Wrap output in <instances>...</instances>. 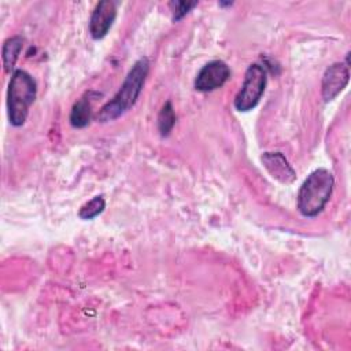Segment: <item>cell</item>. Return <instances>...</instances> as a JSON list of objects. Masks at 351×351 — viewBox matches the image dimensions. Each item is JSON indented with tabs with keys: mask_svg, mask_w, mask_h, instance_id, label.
I'll use <instances>...</instances> for the list:
<instances>
[{
	"mask_svg": "<svg viewBox=\"0 0 351 351\" xmlns=\"http://www.w3.org/2000/svg\"><path fill=\"white\" fill-rule=\"evenodd\" d=\"M335 180L329 170H314L302 184L298 192V210L302 215L313 218L318 215L330 199Z\"/></svg>",
	"mask_w": 351,
	"mask_h": 351,
	"instance_id": "3",
	"label": "cell"
},
{
	"mask_svg": "<svg viewBox=\"0 0 351 351\" xmlns=\"http://www.w3.org/2000/svg\"><path fill=\"white\" fill-rule=\"evenodd\" d=\"M261 160L267 173L278 182L288 185L295 181L296 173L281 152H265Z\"/></svg>",
	"mask_w": 351,
	"mask_h": 351,
	"instance_id": "8",
	"label": "cell"
},
{
	"mask_svg": "<svg viewBox=\"0 0 351 351\" xmlns=\"http://www.w3.org/2000/svg\"><path fill=\"white\" fill-rule=\"evenodd\" d=\"M266 81H267V77L263 66H261L259 63H254L248 66L241 89L239 90L233 101L234 108L237 111L245 112L256 107V104L263 96Z\"/></svg>",
	"mask_w": 351,
	"mask_h": 351,
	"instance_id": "4",
	"label": "cell"
},
{
	"mask_svg": "<svg viewBox=\"0 0 351 351\" xmlns=\"http://www.w3.org/2000/svg\"><path fill=\"white\" fill-rule=\"evenodd\" d=\"M117 18V4L112 0L99 1L89 19V33L92 38H103L111 29Z\"/></svg>",
	"mask_w": 351,
	"mask_h": 351,
	"instance_id": "6",
	"label": "cell"
},
{
	"mask_svg": "<svg viewBox=\"0 0 351 351\" xmlns=\"http://www.w3.org/2000/svg\"><path fill=\"white\" fill-rule=\"evenodd\" d=\"M104 207H106V202H104L103 196H95L93 199H90L88 203H85L80 208L78 215L82 219H92V218L97 217L99 214H101Z\"/></svg>",
	"mask_w": 351,
	"mask_h": 351,
	"instance_id": "12",
	"label": "cell"
},
{
	"mask_svg": "<svg viewBox=\"0 0 351 351\" xmlns=\"http://www.w3.org/2000/svg\"><path fill=\"white\" fill-rule=\"evenodd\" d=\"M176 125V112L173 108V104L170 101H166L158 115V128L163 137L169 136Z\"/></svg>",
	"mask_w": 351,
	"mask_h": 351,
	"instance_id": "11",
	"label": "cell"
},
{
	"mask_svg": "<svg viewBox=\"0 0 351 351\" xmlns=\"http://www.w3.org/2000/svg\"><path fill=\"white\" fill-rule=\"evenodd\" d=\"M23 47V38L21 36H14L10 37L4 41L3 49H1V58H3V66L5 71H12L19 53Z\"/></svg>",
	"mask_w": 351,
	"mask_h": 351,
	"instance_id": "10",
	"label": "cell"
},
{
	"mask_svg": "<svg viewBox=\"0 0 351 351\" xmlns=\"http://www.w3.org/2000/svg\"><path fill=\"white\" fill-rule=\"evenodd\" d=\"M348 66L344 63H333L329 66L322 77V97L325 101H332L346 88L348 82Z\"/></svg>",
	"mask_w": 351,
	"mask_h": 351,
	"instance_id": "7",
	"label": "cell"
},
{
	"mask_svg": "<svg viewBox=\"0 0 351 351\" xmlns=\"http://www.w3.org/2000/svg\"><path fill=\"white\" fill-rule=\"evenodd\" d=\"M196 5V1H171L170 7L173 8V21L182 19Z\"/></svg>",
	"mask_w": 351,
	"mask_h": 351,
	"instance_id": "13",
	"label": "cell"
},
{
	"mask_svg": "<svg viewBox=\"0 0 351 351\" xmlns=\"http://www.w3.org/2000/svg\"><path fill=\"white\" fill-rule=\"evenodd\" d=\"M148 71V58H140L129 70L117 95L100 108L99 114L96 115V119L100 122H110L129 111L134 106L143 90Z\"/></svg>",
	"mask_w": 351,
	"mask_h": 351,
	"instance_id": "1",
	"label": "cell"
},
{
	"mask_svg": "<svg viewBox=\"0 0 351 351\" xmlns=\"http://www.w3.org/2000/svg\"><path fill=\"white\" fill-rule=\"evenodd\" d=\"M230 77V69L223 60L206 63L195 78V88L200 92H211L221 88Z\"/></svg>",
	"mask_w": 351,
	"mask_h": 351,
	"instance_id": "5",
	"label": "cell"
},
{
	"mask_svg": "<svg viewBox=\"0 0 351 351\" xmlns=\"http://www.w3.org/2000/svg\"><path fill=\"white\" fill-rule=\"evenodd\" d=\"M90 119H92V99L89 95H86L74 103L70 112V123L71 126L81 129L88 126Z\"/></svg>",
	"mask_w": 351,
	"mask_h": 351,
	"instance_id": "9",
	"label": "cell"
},
{
	"mask_svg": "<svg viewBox=\"0 0 351 351\" xmlns=\"http://www.w3.org/2000/svg\"><path fill=\"white\" fill-rule=\"evenodd\" d=\"M37 84L25 70H14L7 89V112L12 126H22L36 100Z\"/></svg>",
	"mask_w": 351,
	"mask_h": 351,
	"instance_id": "2",
	"label": "cell"
}]
</instances>
